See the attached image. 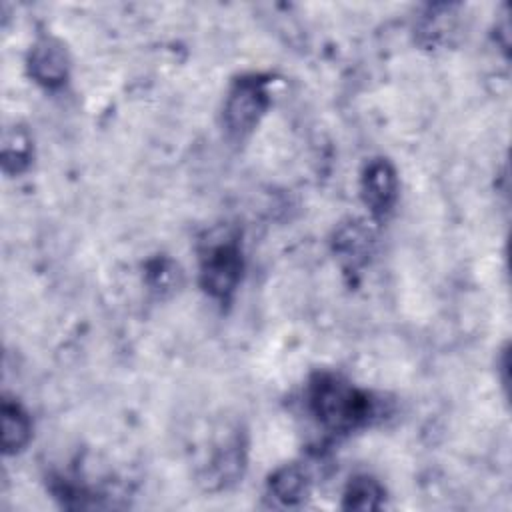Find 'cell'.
<instances>
[{"label": "cell", "mask_w": 512, "mask_h": 512, "mask_svg": "<svg viewBox=\"0 0 512 512\" xmlns=\"http://www.w3.org/2000/svg\"><path fill=\"white\" fill-rule=\"evenodd\" d=\"M308 406L322 426L348 432L368 420L372 402L346 380L334 374H318L308 386Z\"/></svg>", "instance_id": "cell-1"}, {"label": "cell", "mask_w": 512, "mask_h": 512, "mask_svg": "<svg viewBox=\"0 0 512 512\" xmlns=\"http://www.w3.org/2000/svg\"><path fill=\"white\" fill-rule=\"evenodd\" d=\"M270 104V94L266 90V80L260 76H242L234 82L224 104L226 128L236 134H248L264 116Z\"/></svg>", "instance_id": "cell-2"}, {"label": "cell", "mask_w": 512, "mask_h": 512, "mask_svg": "<svg viewBox=\"0 0 512 512\" xmlns=\"http://www.w3.org/2000/svg\"><path fill=\"white\" fill-rule=\"evenodd\" d=\"M240 272L242 258L236 242L232 240L210 244L208 250L202 254L200 280L204 290L214 298L226 300L236 290Z\"/></svg>", "instance_id": "cell-3"}, {"label": "cell", "mask_w": 512, "mask_h": 512, "mask_svg": "<svg viewBox=\"0 0 512 512\" xmlns=\"http://www.w3.org/2000/svg\"><path fill=\"white\" fill-rule=\"evenodd\" d=\"M360 188L366 206L374 214H386L398 196V178L394 166L384 158L370 160L362 172Z\"/></svg>", "instance_id": "cell-4"}, {"label": "cell", "mask_w": 512, "mask_h": 512, "mask_svg": "<svg viewBox=\"0 0 512 512\" xmlns=\"http://www.w3.org/2000/svg\"><path fill=\"white\" fill-rule=\"evenodd\" d=\"M30 76L48 88L64 84L68 78V54L64 46L54 38H42L34 44L28 58Z\"/></svg>", "instance_id": "cell-5"}, {"label": "cell", "mask_w": 512, "mask_h": 512, "mask_svg": "<svg viewBox=\"0 0 512 512\" xmlns=\"http://www.w3.org/2000/svg\"><path fill=\"white\" fill-rule=\"evenodd\" d=\"M308 488V476L298 464L278 468L268 480V490L272 498L278 500L282 506H296L304 502Z\"/></svg>", "instance_id": "cell-6"}, {"label": "cell", "mask_w": 512, "mask_h": 512, "mask_svg": "<svg viewBox=\"0 0 512 512\" xmlns=\"http://www.w3.org/2000/svg\"><path fill=\"white\" fill-rule=\"evenodd\" d=\"M32 436L28 412L8 398L2 400V448L6 454L20 452Z\"/></svg>", "instance_id": "cell-7"}, {"label": "cell", "mask_w": 512, "mask_h": 512, "mask_svg": "<svg viewBox=\"0 0 512 512\" xmlns=\"http://www.w3.org/2000/svg\"><path fill=\"white\" fill-rule=\"evenodd\" d=\"M384 488L372 476H354L346 490L342 506L346 510H376L382 506Z\"/></svg>", "instance_id": "cell-8"}, {"label": "cell", "mask_w": 512, "mask_h": 512, "mask_svg": "<svg viewBox=\"0 0 512 512\" xmlns=\"http://www.w3.org/2000/svg\"><path fill=\"white\" fill-rule=\"evenodd\" d=\"M32 158V140L22 128H10L4 134V146H2V166L6 172L18 174L22 172Z\"/></svg>", "instance_id": "cell-9"}, {"label": "cell", "mask_w": 512, "mask_h": 512, "mask_svg": "<svg viewBox=\"0 0 512 512\" xmlns=\"http://www.w3.org/2000/svg\"><path fill=\"white\" fill-rule=\"evenodd\" d=\"M336 250L340 258L350 264H360L370 250V230H366L360 222L346 224L336 234Z\"/></svg>", "instance_id": "cell-10"}]
</instances>
